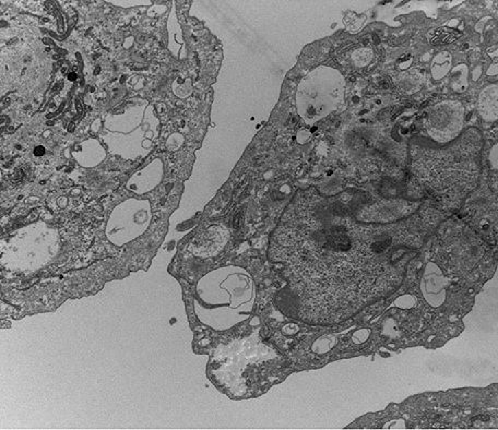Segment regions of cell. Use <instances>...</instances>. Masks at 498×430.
Returning a JSON list of instances; mask_svg holds the SVG:
<instances>
[{
	"label": "cell",
	"instance_id": "obj_1",
	"mask_svg": "<svg viewBox=\"0 0 498 430\" xmlns=\"http://www.w3.org/2000/svg\"><path fill=\"white\" fill-rule=\"evenodd\" d=\"M344 195L308 193L291 204L270 256L287 280L293 311L311 324H333L399 287L407 246L385 226L359 222Z\"/></svg>",
	"mask_w": 498,
	"mask_h": 430
},
{
	"label": "cell",
	"instance_id": "obj_2",
	"mask_svg": "<svg viewBox=\"0 0 498 430\" xmlns=\"http://www.w3.org/2000/svg\"><path fill=\"white\" fill-rule=\"evenodd\" d=\"M446 280L442 276L440 267L434 263H429L424 273L422 291L424 297L433 307H438L446 298Z\"/></svg>",
	"mask_w": 498,
	"mask_h": 430
},
{
	"label": "cell",
	"instance_id": "obj_3",
	"mask_svg": "<svg viewBox=\"0 0 498 430\" xmlns=\"http://www.w3.org/2000/svg\"><path fill=\"white\" fill-rule=\"evenodd\" d=\"M460 36V33L449 27H440L429 33V43L431 45H444L449 44Z\"/></svg>",
	"mask_w": 498,
	"mask_h": 430
},
{
	"label": "cell",
	"instance_id": "obj_4",
	"mask_svg": "<svg viewBox=\"0 0 498 430\" xmlns=\"http://www.w3.org/2000/svg\"><path fill=\"white\" fill-rule=\"evenodd\" d=\"M44 152H45V150H44L43 147H36V149H35V151H34L35 155H38H38H43Z\"/></svg>",
	"mask_w": 498,
	"mask_h": 430
}]
</instances>
